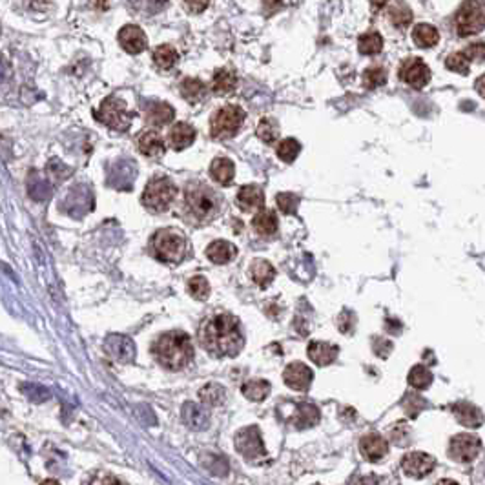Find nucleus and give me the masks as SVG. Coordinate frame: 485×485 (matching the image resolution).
<instances>
[{"label":"nucleus","instance_id":"1","mask_svg":"<svg viewBox=\"0 0 485 485\" xmlns=\"http://www.w3.org/2000/svg\"><path fill=\"white\" fill-rule=\"evenodd\" d=\"M199 341L212 356H237L245 347L239 321L232 314H217L204 321L199 330Z\"/></svg>","mask_w":485,"mask_h":485},{"label":"nucleus","instance_id":"2","mask_svg":"<svg viewBox=\"0 0 485 485\" xmlns=\"http://www.w3.org/2000/svg\"><path fill=\"white\" fill-rule=\"evenodd\" d=\"M151 350H153L155 360L164 369H170V371H181V369L190 365V361L193 358V347L190 336L181 332V330L162 334L153 343Z\"/></svg>","mask_w":485,"mask_h":485},{"label":"nucleus","instance_id":"3","mask_svg":"<svg viewBox=\"0 0 485 485\" xmlns=\"http://www.w3.org/2000/svg\"><path fill=\"white\" fill-rule=\"evenodd\" d=\"M219 212V203L214 192L204 184L186 188L184 192V214L186 219L195 224H204L212 221Z\"/></svg>","mask_w":485,"mask_h":485},{"label":"nucleus","instance_id":"4","mask_svg":"<svg viewBox=\"0 0 485 485\" xmlns=\"http://www.w3.org/2000/svg\"><path fill=\"white\" fill-rule=\"evenodd\" d=\"M153 250L162 263H181L188 252L186 237L179 230H159L153 235Z\"/></svg>","mask_w":485,"mask_h":485},{"label":"nucleus","instance_id":"5","mask_svg":"<svg viewBox=\"0 0 485 485\" xmlns=\"http://www.w3.org/2000/svg\"><path fill=\"white\" fill-rule=\"evenodd\" d=\"M456 33L471 37L485 28V0H465L456 13Z\"/></svg>","mask_w":485,"mask_h":485},{"label":"nucleus","instance_id":"6","mask_svg":"<svg viewBox=\"0 0 485 485\" xmlns=\"http://www.w3.org/2000/svg\"><path fill=\"white\" fill-rule=\"evenodd\" d=\"M245 111L239 106L228 105L215 111L210 119V130L214 139H230L234 137L245 122Z\"/></svg>","mask_w":485,"mask_h":485},{"label":"nucleus","instance_id":"7","mask_svg":"<svg viewBox=\"0 0 485 485\" xmlns=\"http://www.w3.org/2000/svg\"><path fill=\"white\" fill-rule=\"evenodd\" d=\"M175 184L168 177L151 179L142 192V204L151 212H166L175 199Z\"/></svg>","mask_w":485,"mask_h":485},{"label":"nucleus","instance_id":"8","mask_svg":"<svg viewBox=\"0 0 485 485\" xmlns=\"http://www.w3.org/2000/svg\"><path fill=\"white\" fill-rule=\"evenodd\" d=\"M97 119L114 131H126L131 125V111L126 110L125 100L117 97H108L100 105Z\"/></svg>","mask_w":485,"mask_h":485},{"label":"nucleus","instance_id":"9","mask_svg":"<svg viewBox=\"0 0 485 485\" xmlns=\"http://www.w3.org/2000/svg\"><path fill=\"white\" fill-rule=\"evenodd\" d=\"M234 442L235 449H237L248 462L259 464L261 460L266 458V449L265 444H263L261 433H259V429L254 427V425L241 429L239 433L235 434Z\"/></svg>","mask_w":485,"mask_h":485},{"label":"nucleus","instance_id":"10","mask_svg":"<svg viewBox=\"0 0 485 485\" xmlns=\"http://www.w3.org/2000/svg\"><path fill=\"white\" fill-rule=\"evenodd\" d=\"M482 451V442L478 436L469 433H460L451 438L449 444V456L454 462L460 464H469L473 460L478 458V454Z\"/></svg>","mask_w":485,"mask_h":485},{"label":"nucleus","instance_id":"11","mask_svg":"<svg viewBox=\"0 0 485 485\" xmlns=\"http://www.w3.org/2000/svg\"><path fill=\"white\" fill-rule=\"evenodd\" d=\"M400 78L405 84L412 86V88L422 89L431 80V69H429V66L423 63L422 58H407L402 64V68H400Z\"/></svg>","mask_w":485,"mask_h":485},{"label":"nucleus","instance_id":"12","mask_svg":"<svg viewBox=\"0 0 485 485\" xmlns=\"http://www.w3.org/2000/svg\"><path fill=\"white\" fill-rule=\"evenodd\" d=\"M105 350L119 363H133L137 354L133 339L125 334H110L105 341Z\"/></svg>","mask_w":485,"mask_h":485},{"label":"nucleus","instance_id":"13","mask_svg":"<svg viewBox=\"0 0 485 485\" xmlns=\"http://www.w3.org/2000/svg\"><path fill=\"white\" fill-rule=\"evenodd\" d=\"M434 467H436V460L427 453H409L402 460L403 473L411 478H423L429 473H433Z\"/></svg>","mask_w":485,"mask_h":485},{"label":"nucleus","instance_id":"14","mask_svg":"<svg viewBox=\"0 0 485 485\" xmlns=\"http://www.w3.org/2000/svg\"><path fill=\"white\" fill-rule=\"evenodd\" d=\"M288 416L287 423H290L296 429L314 427L319 422V409L312 403H288Z\"/></svg>","mask_w":485,"mask_h":485},{"label":"nucleus","instance_id":"15","mask_svg":"<svg viewBox=\"0 0 485 485\" xmlns=\"http://www.w3.org/2000/svg\"><path fill=\"white\" fill-rule=\"evenodd\" d=\"M117 39H119L120 47L126 53H130V55H139L148 46V39L144 32L139 26H133V24H128V26L122 28Z\"/></svg>","mask_w":485,"mask_h":485},{"label":"nucleus","instance_id":"16","mask_svg":"<svg viewBox=\"0 0 485 485\" xmlns=\"http://www.w3.org/2000/svg\"><path fill=\"white\" fill-rule=\"evenodd\" d=\"M283 380H285V383H287L290 389H294V391L305 392L308 391V387H310V383H312L314 372L312 369H308L305 363L296 361V363H290V365L285 369V372H283Z\"/></svg>","mask_w":485,"mask_h":485},{"label":"nucleus","instance_id":"17","mask_svg":"<svg viewBox=\"0 0 485 485\" xmlns=\"http://www.w3.org/2000/svg\"><path fill=\"white\" fill-rule=\"evenodd\" d=\"M181 418H183L184 425L188 429H192V431H204L210 425V412L203 405H199V403H184L183 411H181Z\"/></svg>","mask_w":485,"mask_h":485},{"label":"nucleus","instance_id":"18","mask_svg":"<svg viewBox=\"0 0 485 485\" xmlns=\"http://www.w3.org/2000/svg\"><path fill=\"white\" fill-rule=\"evenodd\" d=\"M360 451L363 454V458L369 460V462H380L389 453V444H387L383 436L371 433L361 438Z\"/></svg>","mask_w":485,"mask_h":485},{"label":"nucleus","instance_id":"19","mask_svg":"<svg viewBox=\"0 0 485 485\" xmlns=\"http://www.w3.org/2000/svg\"><path fill=\"white\" fill-rule=\"evenodd\" d=\"M451 411H453L456 420H458L464 427L478 429L482 423H484V412L469 402L454 403L453 407H451Z\"/></svg>","mask_w":485,"mask_h":485},{"label":"nucleus","instance_id":"20","mask_svg":"<svg viewBox=\"0 0 485 485\" xmlns=\"http://www.w3.org/2000/svg\"><path fill=\"white\" fill-rule=\"evenodd\" d=\"M136 179V164L131 161H117L110 173V184L119 190H130Z\"/></svg>","mask_w":485,"mask_h":485},{"label":"nucleus","instance_id":"21","mask_svg":"<svg viewBox=\"0 0 485 485\" xmlns=\"http://www.w3.org/2000/svg\"><path fill=\"white\" fill-rule=\"evenodd\" d=\"M137 148H139L142 155L150 157V159H159V157L164 155V150H166L162 137L157 131H144V133H141L139 139H137Z\"/></svg>","mask_w":485,"mask_h":485},{"label":"nucleus","instance_id":"22","mask_svg":"<svg viewBox=\"0 0 485 485\" xmlns=\"http://www.w3.org/2000/svg\"><path fill=\"white\" fill-rule=\"evenodd\" d=\"M339 349L336 345L325 343V341H312L308 345V358L319 367L330 365L334 363L336 358H338Z\"/></svg>","mask_w":485,"mask_h":485},{"label":"nucleus","instance_id":"23","mask_svg":"<svg viewBox=\"0 0 485 485\" xmlns=\"http://www.w3.org/2000/svg\"><path fill=\"white\" fill-rule=\"evenodd\" d=\"M168 141H170V147L173 150L181 151L184 148L192 147L193 141H195V130L188 122H177V125H173V128L168 133Z\"/></svg>","mask_w":485,"mask_h":485},{"label":"nucleus","instance_id":"24","mask_svg":"<svg viewBox=\"0 0 485 485\" xmlns=\"http://www.w3.org/2000/svg\"><path fill=\"white\" fill-rule=\"evenodd\" d=\"M263 203H265V193L259 186L256 184H248V186H243L237 193V204H239L241 210L245 212H252V210L263 208Z\"/></svg>","mask_w":485,"mask_h":485},{"label":"nucleus","instance_id":"25","mask_svg":"<svg viewBox=\"0 0 485 485\" xmlns=\"http://www.w3.org/2000/svg\"><path fill=\"white\" fill-rule=\"evenodd\" d=\"M173 108L166 103H150L147 108V122L150 126H155V128H161V126L170 125L173 120Z\"/></svg>","mask_w":485,"mask_h":485},{"label":"nucleus","instance_id":"26","mask_svg":"<svg viewBox=\"0 0 485 485\" xmlns=\"http://www.w3.org/2000/svg\"><path fill=\"white\" fill-rule=\"evenodd\" d=\"M235 254H237L235 246L224 239L214 241V243H210V246L206 248V256H208L210 261L215 263V265H226V263L234 259Z\"/></svg>","mask_w":485,"mask_h":485},{"label":"nucleus","instance_id":"27","mask_svg":"<svg viewBox=\"0 0 485 485\" xmlns=\"http://www.w3.org/2000/svg\"><path fill=\"white\" fill-rule=\"evenodd\" d=\"M210 175L214 179L215 183L221 184V186H228L232 181H234V164L230 159H224V157H219L212 162L210 166Z\"/></svg>","mask_w":485,"mask_h":485},{"label":"nucleus","instance_id":"28","mask_svg":"<svg viewBox=\"0 0 485 485\" xmlns=\"http://www.w3.org/2000/svg\"><path fill=\"white\" fill-rule=\"evenodd\" d=\"M252 226L263 237H270L277 232V217L272 210H261L252 221Z\"/></svg>","mask_w":485,"mask_h":485},{"label":"nucleus","instance_id":"29","mask_svg":"<svg viewBox=\"0 0 485 485\" xmlns=\"http://www.w3.org/2000/svg\"><path fill=\"white\" fill-rule=\"evenodd\" d=\"M237 86V77L232 69H217L212 78V89L217 95H226L230 91H234Z\"/></svg>","mask_w":485,"mask_h":485},{"label":"nucleus","instance_id":"30","mask_svg":"<svg viewBox=\"0 0 485 485\" xmlns=\"http://www.w3.org/2000/svg\"><path fill=\"white\" fill-rule=\"evenodd\" d=\"M250 276L259 287L265 288L274 281L276 270H274V266L268 261H265V259H256V261L250 265Z\"/></svg>","mask_w":485,"mask_h":485},{"label":"nucleus","instance_id":"31","mask_svg":"<svg viewBox=\"0 0 485 485\" xmlns=\"http://www.w3.org/2000/svg\"><path fill=\"white\" fill-rule=\"evenodd\" d=\"M151 58H153V64H155L157 68L162 69V72H168V69H172L173 66L177 64L179 55L172 46L162 44V46H159L153 50V55H151Z\"/></svg>","mask_w":485,"mask_h":485},{"label":"nucleus","instance_id":"32","mask_svg":"<svg viewBox=\"0 0 485 485\" xmlns=\"http://www.w3.org/2000/svg\"><path fill=\"white\" fill-rule=\"evenodd\" d=\"M412 41L416 42L418 47H433L440 41V33L431 24H418L412 30Z\"/></svg>","mask_w":485,"mask_h":485},{"label":"nucleus","instance_id":"33","mask_svg":"<svg viewBox=\"0 0 485 485\" xmlns=\"http://www.w3.org/2000/svg\"><path fill=\"white\" fill-rule=\"evenodd\" d=\"M179 89H181V95L183 99H186L188 103H199L203 99L204 94H206V88H204L203 80L199 78H184L183 83L179 84Z\"/></svg>","mask_w":485,"mask_h":485},{"label":"nucleus","instance_id":"34","mask_svg":"<svg viewBox=\"0 0 485 485\" xmlns=\"http://www.w3.org/2000/svg\"><path fill=\"white\" fill-rule=\"evenodd\" d=\"M241 391H243V394H245L250 402H263V400L270 394V383L265 380L246 381Z\"/></svg>","mask_w":485,"mask_h":485},{"label":"nucleus","instance_id":"35","mask_svg":"<svg viewBox=\"0 0 485 485\" xmlns=\"http://www.w3.org/2000/svg\"><path fill=\"white\" fill-rule=\"evenodd\" d=\"M409 383L416 391H425L433 383V372L423 365L412 367L411 372H409Z\"/></svg>","mask_w":485,"mask_h":485},{"label":"nucleus","instance_id":"36","mask_svg":"<svg viewBox=\"0 0 485 485\" xmlns=\"http://www.w3.org/2000/svg\"><path fill=\"white\" fill-rule=\"evenodd\" d=\"M389 21L396 28H400V30H405L412 22L411 8L407 4H403V2H398V4H394L389 10Z\"/></svg>","mask_w":485,"mask_h":485},{"label":"nucleus","instance_id":"37","mask_svg":"<svg viewBox=\"0 0 485 485\" xmlns=\"http://www.w3.org/2000/svg\"><path fill=\"white\" fill-rule=\"evenodd\" d=\"M199 398L206 405H221L224 402V398H226V391L217 383H208L199 391Z\"/></svg>","mask_w":485,"mask_h":485},{"label":"nucleus","instance_id":"38","mask_svg":"<svg viewBox=\"0 0 485 485\" xmlns=\"http://www.w3.org/2000/svg\"><path fill=\"white\" fill-rule=\"evenodd\" d=\"M358 50L363 55H376L383 50V39L380 33H367L361 35L360 42H358Z\"/></svg>","mask_w":485,"mask_h":485},{"label":"nucleus","instance_id":"39","mask_svg":"<svg viewBox=\"0 0 485 485\" xmlns=\"http://www.w3.org/2000/svg\"><path fill=\"white\" fill-rule=\"evenodd\" d=\"M131 10L139 15H155L168 4V0H128Z\"/></svg>","mask_w":485,"mask_h":485},{"label":"nucleus","instance_id":"40","mask_svg":"<svg viewBox=\"0 0 485 485\" xmlns=\"http://www.w3.org/2000/svg\"><path fill=\"white\" fill-rule=\"evenodd\" d=\"M299 151H301V144H299L296 139H283V141L277 144V155L285 162L296 161Z\"/></svg>","mask_w":485,"mask_h":485},{"label":"nucleus","instance_id":"41","mask_svg":"<svg viewBox=\"0 0 485 485\" xmlns=\"http://www.w3.org/2000/svg\"><path fill=\"white\" fill-rule=\"evenodd\" d=\"M277 136H279L277 122L274 119H270V117H266V119H263L261 122L257 125V137H259L261 141L272 144V142H276Z\"/></svg>","mask_w":485,"mask_h":485},{"label":"nucleus","instance_id":"42","mask_svg":"<svg viewBox=\"0 0 485 485\" xmlns=\"http://www.w3.org/2000/svg\"><path fill=\"white\" fill-rule=\"evenodd\" d=\"M387 83V72L383 68H369L363 74V86L367 89H376Z\"/></svg>","mask_w":485,"mask_h":485},{"label":"nucleus","instance_id":"43","mask_svg":"<svg viewBox=\"0 0 485 485\" xmlns=\"http://www.w3.org/2000/svg\"><path fill=\"white\" fill-rule=\"evenodd\" d=\"M445 66L451 72H456L460 75H467L469 74V58L465 57V53H453L449 55L447 61H445Z\"/></svg>","mask_w":485,"mask_h":485},{"label":"nucleus","instance_id":"44","mask_svg":"<svg viewBox=\"0 0 485 485\" xmlns=\"http://www.w3.org/2000/svg\"><path fill=\"white\" fill-rule=\"evenodd\" d=\"M188 290L195 299H206L210 296V285L203 276H195L188 281Z\"/></svg>","mask_w":485,"mask_h":485},{"label":"nucleus","instance_id":"45","mask_svg":"<svg viewBox=\"0 0 485 485\" xmlns=\"http://www.w3.org/2000/svg\"><path fill=\"white\" fill-rule=\"evenodd\" d=\"M277 201V206H279V210H281L283 214H296V210H298L299 206V197L296 195V193H290V192H283L279 193L276 197Z\"/></svg>","mask_w":485,"mask_h":485},{"label":"nucleus","instance_id":"46","mask_svg":"<svg viewBox=\"0 0 485 485\" xmlns=\"http://www.w3.org/2000/svg\"><path fill=\"white\" fill-rule=\"evenodd\" d=\"M37 190L41 192V201L50 197V193H52V188L46 183V179L37 175V173H33L32 179H30V184H28V192H30V195L33 197V195L37 193Z\"/></svg>","mask_w":485,"mask_h":485},{"label":"nucleus","instance_id":"47","mask_svg":"<svg viewBox=\"0 0 485 485\" xmlns=\"http://www.w3.org/2000/svg\"><path fill=\"white\" fill-rule=\"evenodd\" d=\"M206 458H208L212 464H208V462H201V464H203L212 475L224 476L228 473V464H226V460H224L223 456H219V454H206Z\"/></svg>","mask_w":485,"mask_h":485},{"label":"nucleus","instance_id":"48","mask_svg":"<svg viewBox=\"0 0 485 485\" xmlns=\"http://www.w3.org/2000/svg\"><path fill=\"white\" fill-rule=\"evenodd\" d=\"M425 407H427V402H425L422 396H418V394H407L405 400H403V409H405L409 416L412 418L418 416Z\"/></svg>","mask_w":485,"mask_h":485},{"label":"nucleus","instance_id":"49","mask_svg":"<svg viewBox=\"0 0 485 485\" xmlns=\"http://www.w3.org/2000/svg\"><path fill=\"white\" fill-rule=\"evenodd\" d=\"M464 53L469 61H476V63L485 61V42H473L471 46L465 47Z\"/></svg>","mask_w":485,"mask_h":485},{"label":"nucleus","instance_id":"50","mask_svg":"<svg viewBox=\"0 0 485 485\" xmlns=\"http://www.w3.org/2000/svg\"><path fill=\"white\" fill-rule=\"evenodd\" d=\"M338 323H339V330H341L343 334H349V332H352V330H354L356 316L350 312V310H343V312H341V316H339Z\"/></svg>","mask_w":485,"mask_h":485},{"label":"nucleus","instance_id":"51","mask_svg":"<svg viewBox=\"0 0 485 485\" xmlns=\"http://www.w3.org/2000/svg\"><path fill=\"white\" fill-rule=\"evenodd\" d=\"M372 349H374V352L378 356L387 358V356L392 352V341L383 338H374V341H372Z\"/></svg>","mask_w":485,"mask_h":485},{"label":"nucleus","instance_id":"52","mask_svg":"<svg viewBox=\"0 0 485 485\" xmlns=\"http://www.w3.org/2000/svg\"><path fill=\"white\" fill-rule=\"evenodd\" d=\"M391 436H392V440H394V442H396L398 445H405V444H407L409 429L405 427V423H396V425L392 427Z\"/></svg>","mask_w":485,"mask_h":485},{"label":"nucleus","instance_id":"53","mask_svg":"<svg viewBox=\"0 0 485 485\" xmlns=\"http://www.w3.org/2000/svg\"><path fill=\"white\" fill-rule=\"evenodd\" d=\"M89 485H126V482H122L120 478H117V476L114 475L103 473V475L95 476L94 480L89 482Z\"/></svg>","mask_w":485,"mask_h":485},{"label":"nucleus","instance_id":"54","mask_svg":"<svg viewBox=\"0 0 485 485\" xmlns=\"http://www.w3.org/2000/svg\"><path fill=\"white\" fill-rule=\"evenodd\" d=\"M183 4H184V8H186L190 13H203L206 8L210 6V0H183Z\"/></svg>","mask_w":485,"mask_h":485},{"label":"nucleus","instance_id":"55","mask_svg":"<svg viewBox=\"0 0 485 485\" xmlns=\"http://www.w3.org/2000/svg\"><path fill=\"white\" fill-rule=\"evenodd\" d=\"M350 485H383V478H380V476H374V475H369V476H358L354 482Z\"/></svg>","mask_w":485,"mask_h":485},{"label":"nucleus","instance_id":"56","mask_svg":"<svg viewBox=\"0 0 485 485\" xmlns=\"http://www.w3.org/2000/svg\"><path fill=\"white\" fill-rule=\"evenodd\" d=\"M475 88H476V91H478V95L485 99V75H482L480 78H476Z\"/></svg>","mask_w":485,"mask_h":485},{"label":"nucleus","instance_id":"57","mask_svg":"<svg viewBox=\"0 0 485 485\" xmlns=\"http://www.w3.org/2000/svg\"><path fill=\"white\" fill-rule=\"evenodd\" d=\"M387 2H389V0H371V4H372V8H374V10H381V8H383V6H385Z\"/></svg>","mask_w":485,"mask_h":485},{"label":"nucleus","instance_id":"58","mask_svg":"<svg viewBox=\"0 0 485 485\" xmlns=\"http://www.w3.org/2000/svg\"><path fill=\"white\" fill-rule=\"evenodd\" d=\"M436 485H460V484L454 480H449V478H444V480H440Z\"/></svg>","mask_w":485,"mask_h":485},{"label":"nucleus","instance_id":"59","mask_svg":"<svg viewBox=\"0 0 485 485\" xmlns=\"http://www.w3.org/2000/svg\"><path fill=\"white\" fill-rule=\"evenodd\" d=\"M41 485H61L57 480H44Z\"/></svg>","mask_w":485,"mask_h":485}]
</instances>
